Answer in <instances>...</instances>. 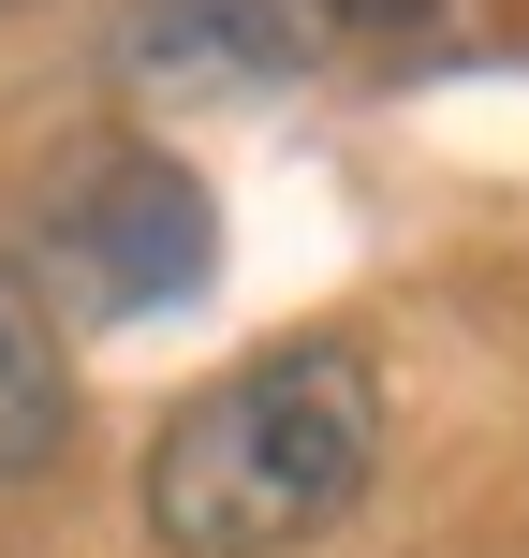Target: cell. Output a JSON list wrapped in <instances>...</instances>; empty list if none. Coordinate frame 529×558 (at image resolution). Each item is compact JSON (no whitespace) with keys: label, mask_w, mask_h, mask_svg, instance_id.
Here are the masks:
<instances>
[{"label":"cell","mask_w":529,"mask_h":558,"mask_svg":"<svg viewBox=\"0 0 529 558\" xmlns=\"http://www.w3.org/2000/svg\"><path fill=\"white\" fill-rule=\"evenodd\" d=\"M368 456H383L368 353L279 338L206 397H177V426L147 441V530H163V558H294L353 514Z\"/></svg>","instance_id":"1"},{"label":"cell","mask_w":529,"mask_h":558,"mask_svg":"<svg viewBox=\"0 0 529 558\" xmlns=\"http://www.w3.org/2000/svg\"><path fill=\"white\" fill-rule=\"evenodd\" d=\"M206 265H221V221H206V192L163 147H74V177H59L45 221H29V279H59V294L104 308V324L206 294Z\"/></svg>","instance_id":"2"},{"label":"cell","mask_w":529,"mask_h":558,"mask_svg":"<svg viewBox=\"0 0 529 558\" xmlns=\"http://www.w3.org/2000/svg\"><path fill=\"white\" fill-rule=\"evenodd\" d=\"M426 0H147L133 15V74L163 88H279V74H324V59L412 29Z\"/></svg>","instance_id":"3"},{"label":"cell","mask_w":529,"mask_h":558,"mask_svg":"<svg viewBox=\"0 0 529 558\" xmlns=\"http://www.w3.org/2000/svg\"><path fill=\"white\" fill-rule=\"evenodd\" d=\"M74 441V353H59V308L29 265H0V485L59 471Z\"/></svg>","instance_id":"4"},{"label":"cell","mask_w":529,"mask_h":558,"mask_svg":"<svg viewBox=\"0 0 529 558\" xmlns=\"http://www.w3.org/2000/svg\"><path fill=\"white\" fill-rule=\"evenodd\" d=\"M0 15H15V0H0Z\"/></svg>","instance_id":"5"}]
</instances>
